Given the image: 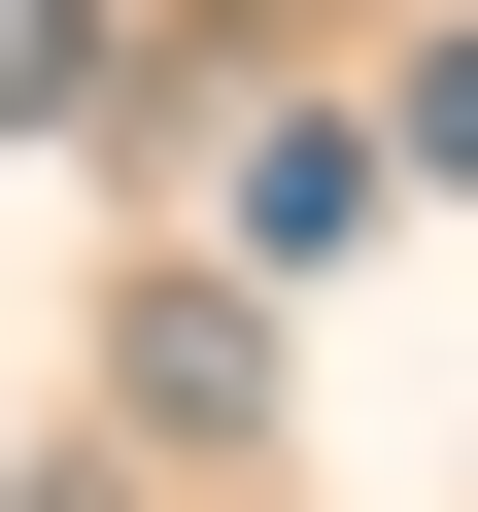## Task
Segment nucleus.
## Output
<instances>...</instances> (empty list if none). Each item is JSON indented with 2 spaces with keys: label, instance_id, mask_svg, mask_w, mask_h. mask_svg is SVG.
<instances>
[{
  "label": "nucleus",
  "instance_id": "20e7f679",
  "mask_svg": "<svg viewBox=\"0 0 478 512\" xmlns=\"http://www.w3.org/2000/svg\"><path fill=\"white\" fill-rule=\"evenodd\" d=\"M376 137H410V171H444V205H478V35H444V69H410V103H376Z\"/></svg>",
  "mask_w": 478,
  "mask_h": 512
},
{
  "label": "nucleus",
  "instance_id": "7ed1b4c3",
  "mask_svg": "<svg viewBox=\"0 0 478 512\" xmlns=\"http://www.w3.org/2000/svg\"><path fill=\"white\" fill-rule=\"evenodd\" d=\"M69 103H137V0H0V137H69Z\"/></svg>",
  "mask_w": 478,
  "mask_h": 512
},
{
  "label": "nucleus",
  "instance_id": "f03ea898",
  "mask_svg": "<svg viewBox=\"0 0 478 512\" xmlns=\"http://www.w3.org/2000/svg\"><path fill=\"white\" fill-rule=\"evenodd\" d=\"M239 410H274V308L239 274H137V444H239Z\"/></svg>",
  "mask_w": 478,
  "mask_h": 512
},
{
  "label": "nucleus",
  "instance_id": "f257e3e1",
  "mask_svg": "<svg viewBox=\"0 0 478 512\" xmlns=\"http://www.w3.org/2000/svg\"><path fill=\"white\" fill-rule=\"evenodd\" d=\"M205 205L274 239V274H342V239L410 205V137H376V103H205Z\"/></svg>",
  "mask_w": 478,
  "mask_h": 512
}]
</instances>
